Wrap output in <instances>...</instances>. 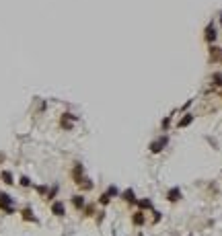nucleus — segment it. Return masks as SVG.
<instances>
[{
	"mask_svg": "<svg viewBox=\"0 0 222 236\" xmlns=\"http://www.w3.org/2000/svg\"><path fill=\"white\" fill-rule=\"evenodd\" d=\"M166 144H169V138H166V135H160V140L150 144V152H152V154H159V152H163V148H165Z\"/></svg>",
	"mask_w": 222,
	"mask_h": 236,
	"instance_id": "nucleus-1",
	"label": "nucleus"
},
{
	"mask_svg": "<svg viewBox=\"0 0 222 236\" xmlns=\"http://www.w3.org/2000/svg\"><path fill=\"white\" fill-rule=\"evenodd\" d=\"M166 199H169V201H179L181 199V189H171V191H169V193H166Z\"/></svg>",
	"mask_w": 222,
	"mask_h": 236,
	"instance_id": "nucleus-2",
	"label": "nucleus"
},
{
	"mask_svg": "<svg viewBox=\"0 0 222 236\" xmlns=\"http://www.w3.org/2000/svg\"><path fill=\"white\" fill-rule=\"evenodd\" d=\"M216 39V29L214 25H208L206 27V41H214Z\"/></svg>",
	"mask_w": 222,
	"mask_h": 236,
	"instance_id": "nucleus-3",
	"label": "nucleus"
},
{
	"mask_svg": "<svg viewBox=\"0 0 222 236\" xmlns=\"http://www.w3.org/2000/svg\"><path fill=\"white\" fill-rule=\"evenodd\" d=\"M132 222L136 224V226H142V224H144V211H136L132 216Z\"/></svg>",
	"mask_w": 222,
	"mask_h": 236,
	"instance_id": "nucleus-4",
	"label": "nucleus"
},
{
	"mask_svg": "<svg viewBox=\"0 0 222 236\" xmlns=\"http://www.w3.org/2000/svg\"><path fill=\"white\" fill-rule=\"evenodd\" d=\"M191 121H193V115L187 113V115H185V117H183V119H181L179 123H177V128H187V125H189Z\"/></svg>",
	"mask_w": 222,
	"mask_h": 236,
	"instance_id": "nucleus-5",
	"label": "nucleus"
},
{
	"mask_svg": "<svg viewBox=\"0 0 222 236\" xmlns=\"http://www.w3.org/2000/svg\"><path fill=\"white\" fill-rule=\"evenodd\" d=\"M52 211H54L56 216H64V211H66V209H64V205L60 201H56L54 205H52Z\"/></svg>",
	"mask_w": 222,
	"mask_h": 236,
	"instance_id": "nucleus-6",
	"label": "nucleus"
},
{
	"mask_svg": "<svg viewBox=\"0 0 222 236\" xmlns=\"http://www.w3.org/2000/svg\"><path fill=\"white\" fill-rule=\"evenodd\" d=\"M72 203H74V207H84V197L82 195H74L72 197Z\"/></svg>",
	"mask_w": 222,
	"mask_h": 236,
	"instance_id": "nucleus-7",
	"label": "nucleus"
},
{
	"mask_svg": "<svg viewBox=\"0 0 222 236\" xmlns=\"http://www.w3.org/2000/svg\"><path fill=\"white\" fill-rule=\"evenodd\" d=\"M124 199H128V203H138V201H136V197H134L132 189H128V191L124 193Z\"/></svg>",
	"mask_w": 222,
	"mask_h": 236,
	"instance_id": "nucleus-8",
	"label": "nucleus"
},
{
	"mask_svg": "<svg viewBox=\"0 0 222 236\" xmlns=\"http://www.w3.org/2000/svg\"><path fill=\"white\" fill-rule=\"evenodd\" d=\"M2 181L6 183V185H13V175H10V173H8V170H4V173H2Z\"/></svg>",
	"mask_w": 222,
	"mask_h": 236,
	"instance_id": "nucleus-9",
	"label": "nucleus"
},
{
	"mask_svg": "<svg viewBox=\"0 0 222 236\" xmlns=\"http://www.w3.org/2000/svg\"><path fill=\"white\" fill-rule=\"evenodd\" d=\"M138 205H140V207H144V209H150V207H152V201H150V199H142V201H138Z\"/></svg>",
	"mask_w": 222,
	"mask_h": 236,
	"instance_id": "nucleus-10",
	"label": "nucleus"
},
{
	"mask_svg": "<svg viewBox=\"0 0 222 236\" xmlns=\"http://www.w3.org/2000/svg\"><path fill=\"white\" fill-rule=\"evenodd\" d=\"M109 199H111V195L107 193V191H105L103 195H101V203H103V205H107V203H109Z\"/></svg>",
	"mask_w": 222,
	"mask_h": 236,
	"instance_id": "nucleus-11",
	"label": "nucleus"
},
{
	"mask_svg": "<svg viewBox=\"0 0 222 236\" xmlns=\"http://www.w3.org/2000/svg\"><path fill=\"white\" fill-rule=\"evenodd\" d=\"M21 185H23V187H29V185H31V181H29L27 177H21Z\"/></svg>",
	"mask_w": 222,
	"mask_h": 236,
	"instance_id": "nucleus-12",
	"label": "nucleus"
},
{
	"mask_svg": "<svg viewBox=\"0 0 222 236\" xmlns=\"http://www.w3.org/2000/svg\"><path fill=\"white\" fill-rule=\"evenodd\" d=\"M214 84H222V74H214Z\"/></svg>",
	"mask_w": 222,
	"mask_h": 236,
	"instance_id": "nucleus-13",
	"label": "nucleus"
},
{
	"mask_svg": "<svg viewBox=\"0 0 222 236\" xmlns=\"http://www.w3.org/2000/svg\"><path fill=\"white\" fill-rule=\"evenodd\" d=\"M107 193H109V195H117V187H109V189H107Z\"/></svg>",
	"mask_w": 222,
	"mask_h": 236,
	"instance_id": "nucleus-14",
	"label": "nucleus"
},
{
	"mask_svg": "<svg viewBox=\"0 0 222 236\" xmlns=\"http://www.w3.org/2000/svg\"><path fill=\"white\" fill-rule=\"evenodd\" d=\"M169 123H171V117H166L165 121H163V129H166V128H169Z\"/></svg>",
	"mask_w": 222,
	"mask_h": 236,
	"instance_id": "nucleus-15",
	"label": "nucleus"
},
{
	"mask_svg": "<svg viewBox=\"0 0 222 236\" xmlns=\"http://www.w3.org/2000/svg\"><path fill=\"white\" fill-rule=\"evenodd\" d=\"M160 218H163V216H160L159 211H154V224H156V222H160Z\"/></svg>",
	"mask_w": 222,
	"mask_h": 236,
	"instance_id": "nucleus-16",
	"label": "nucleus"
},
{
	"mask_svg": "<svg viewBox=\"0 0 222 236\" xmlns=\"http://www.w3.org/2000/svg\"><path fill=\"white\" fill-rule=\"evenodd\" d=\"M220 21H222V14H220Z\"/></svg>",
	"mask_w": 222,
	"mask_h": 236,
	"instance_id": "nucleus-17",
	"label": "nucleus"
}]
</instances>
